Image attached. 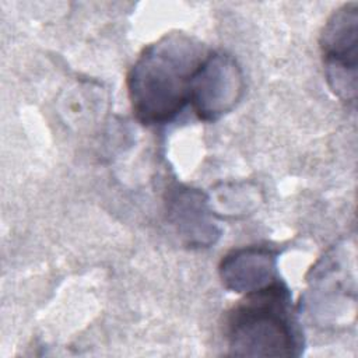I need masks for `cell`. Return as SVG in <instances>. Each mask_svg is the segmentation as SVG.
<instances>
[{
	"instance_id": "cell-1",
	"label": "cell",
	"mask_w": 358,
	"mask_h": 358,
	"mask_svg": "<svg viewBox=\"0 0 358 358\" xmlns=\"http://www.w3.org/2000/svg\"><path fill=\"white\" fill-rule=\"evenodd\" d=\"M206 55L201 42L185 32L147 45L127 73L136 119L145 126L172 122L189 103L192 78Z\"/></svg>"
},
{
	"instance_id": "cell-6",
	"label": "cell",
	"mask_w": 358,
	"mask_h": 358,
	"mask_svg": "<svg viewBox=\"0 0 358 358\" xmlns=\"http://www.w3.org/2000/svg\"><path fill=\"white\" fill-rule=\"evenodd\" d=\"M280 252L271 246H245L227 253L218 267L222 285L238 294L259 291L278 280Z\"/></svg>"
},
{
	"instance_id": "cell-3",
	"label": "cell",
	"mask_w": 358,
	"mask_h": 358,
	"mask_svg": "<svg viewBox=\"0 0 358 358\" xmlns=\"http://www.w3.org/2000/svg\"><path fill=\"white\" fill-rule=\"evenodd\" d=\"M319 46L330 90L354 108L358 83V3L343 4L329 17Z\"/></svg>"
},
{
	"instance_id": "cell-5",
	"label": "cell",
	"mask_w": 358,
	"mask_h": 358,
	"mask_svg": "<svg viewBox=\"0 0 358 358\" xmlns=\"http://www.w3.org/2000/svg\"><path fill=\"white\" fill-rule=\"evenodd\" d=\"M169 222L189 248H208L217 242L221 229L211 218L210 197L193 187L175 186L166 194Z\"/></svg>"
},
{
	"instance_id": "cell-2",
	"label": "cell",
	"mask_w": 358,
	"mask_h": 358,
	"mask_svg": "<svg viewBox=\"0 0 358 358\" xmlns=\"http://www.w3.org/2000/svg\"><path fill=\"white\" fill-rule=\"evenodd\" d=\"M222 331L231 355L299 357L305 347L291 291L281 278L245 294L225 313Z\"/></svg>"
},
{
	"instance_id": "cell-4",
	"label": "cell",
	"mask_w": 358,
	"mask_h": 358,
	"mask_svg": "<svg viewBox=\"0 0 358 358\" xmlns=\"http://www.w3.org/2000/svg\"><path fill=\"white\" fill-rule=\"evenodd\" d=\"M243 91L245 80L238 62L225 52H208L192 78L189 103L200 120L211 123L229 113Z\"/></svg>"
}]
</instances>
